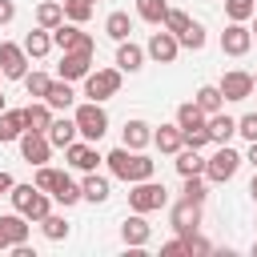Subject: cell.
<instances>
[{
    "label": "cell",
    "mask_w": 257,
    "mask_h": 257,
    "mask_svg": "<svg viewBox=\"0 0 257 257\" xmlns=\"http://www.w3.org/2000/svg\"><path fill=\"white\" fill-rule=\"evenodd\" d=\"M104 161H108V173H112V177H120V181H128V185L149 181V177L157 173V161H149L141 149H124V145H120V149H112Z\"/></svg>",
    "instance_id": "1"
},
{
    "label": "cell",
    "mask_w": 257,
    "mask_h": 257,
    "mask_svg": "<svg viewBox=\"0 0 257 257\" xmlns=\"http://www.w3.org/2000/svg\"><path fill=\"white\" fill-rule=\"evenodd\" d=\"M165 205H169V189L157 185L153 177H149V181H137V185L128 189V209H133V213H157V209H165Z\"/></svg>",
    "instance_id": "2"
},
{
    "label": "cell",
    "mask_w": 257,
    "mask_h": 257,
    "mask_svg": "<svg viewBox=\"0 0 257 257\" xmlns=\"http://www.w3.org/2000/svg\"><path fill=\"white\" fill-rule=\"evenodd\" d=\"M76 128H80V137L84 141H100L104 133H108V112L100 108V100H88V104H76Z\"/></svg>",
    "instance_id": "3"
},
{
    "label": "cell",
    "mask_w": 257,
    "mask_h": 257,
    "mask_svg": "<svg viewBox=\"0 0 257 257\" xmlns=\"http://www.w3.org/2000/svg\"><path fill=\"white\" fill-rule=\"evenodd\" d=\"M241 161H245V157H241L237 149H229V145H221V149H217V153H213V157L205 161V177H209L213 185H225V181H233V177H237V169H241Z\"/></svg>",
    "instance_id": "4"
},
{
    "label": "cell",
    "mask_w": 257,
    "mask_h": 257,
    "mask_svg": "<svg viewBox=\"0 0 257 257\" xmlns=\"http://www.w3.org/2000/svg\"><path fill=\"white\" fill-rule=\"evenodd\" d=\"M120 92V68H96L84 76V96L88 100H108Z\"/></svg>",
    "instance_id": "5"
},
{
    "label": "cell",
    "mask_w": 257,
    "mask_h": 257,
    "mask_svg": "<svg viewBox=\"0 0 257 257\" xmlns=\"http://www.w3.org/2000/svg\"><path fill=\"white\" fill-rule=\"evenodd\" d=\"M52 44L60 48V52H92L96 44H92V36L88 32H80V24H56L52 28Z\"/></svg>",
    "instance_id": "6"
},
{
    "label": "cell",
    "mask_w": 257,
    "mask_h": 257,
    "mask_svg": "<svg viewBox=\"0 0 257 257\" xmlns=\"http://www.w3.org/2000/svg\"><path fill=\"white\" fill-rule=\"evenodd\" d=\"M169 225H173L181 237L197 233V225H201V201H189V197H181V201L169 209Z\"/></svg>",
    "instance_id": "7"
},
{
    "label": "cell",
    "mask_w": 257,
    "mask_h": 257,
    "mask_svg": "<svg viewBox=\"0 0 257 257\" xmlns=\"http://www.w3.org/2000/svg\"><path fill=\"white\" fill-rule=\"evenodd\" d=\"M28 52H24V44H0V72L8 76V80H24L28 76Z\"/></svg>",
    "instance_id": "8"
},
{
    "label": "cell",
    "mask_w": 257,
    "mask_h": 257,
    "mask_svg": "<svg viewBox=\"0 0 257 257\" xmlns=\"http://www.w3.org/2000/svg\"><path fill=\"white\" fill-rule=\"evenodd\" d=\"M253 48V28H245L241 20H229V28L221 32V52L225 56H245Z\"/></svg>",
    "instance_id": "9"
},
{
    "label": "cell",
    "mask_w": 257,
    "mask_h": 257,
    "mask_svg": "<svg viewBox=\"0 0 257 257\" xmlns=\"http://www.w3.org/2000/svg\"><path fill=\"white\" fill-rule=\"evenodd\" d=\"M20 157H24L28 165H44V161L52 157V141H48V133L28 128V133L20 137Z\"/></svg>",
    "instance_id": "10"
},
{
    "label": "cell",
    "mask_w": 257,
    "mask_h": 257,
    "mask_svg": "<svg viewBox=\"0 0 257 257\" xmlns=\"http://www.w3.org/2000/svg\"><path fill=\"white\" fill-rule=\"evenodd\" d=\"M177 52H181V40H177L169 28L149 36V56H153L157 64H173V60H177Z\"/></svg>",
    "instance_id": "11"
},
{
    "label": "cell",
    "mask_w": 257,
    "mask_h": 257,
    "mask_svg": "<svg viewBox=\"0 0 257 257\" xmlns=\"http://www.w3.org/2000/svg\"><path fill=\"white\" fill-rule=\"evenodd\" d=\"M56 72H60V80H84L92 72V52H64Z\"/></svg>",
    "instance_id": "12"
},
{
    "label": "cell",
    "mask_w": 257,
    "mask_h": 257,
    "mask_svg": "<svg viewBox=\"0 0 257 257\" xmlns=\"http://www.w3.org/2000/svg\"><path fill=\"white\" fill-rule=\"evenodd\" d=\"M221 96L225 100H245V96H253V76L249 72H241V68H233V72H225L221 76Z\"/></svg>",
    "instance_id": "13"
},
{
    "label": "cell",
    "mask_w": 257,
    "mask_h": 257,
    "mask_svg": "<svg viewBox=\"0 0 257 257\" xmlns=\"http://www.w3.org/2000/svg\"><path fill=\"white\" fill-rule=\"evenodd\" d=\"M64 161H68L72 169H80V173H92V169H96L104 157H100V153H96L88 141H72V145L64 149Z\"/></svg>",
    "instance_id": "14"
},
{
    "label": "cell",
    "mask_w": 257,
    "mask_h": 257,
    "mask_svg": "<svg viewBox=\"0 0 257 257\" xmlns=\"http://www.w3.org/2000/svg\"><path fill=\"white\" fill-rule=\"evenodd\" d=\"M149 237H153V225L145 221V213H133V217L120 225V241H124L128 249H141V245H149Z\"/></svg>",
    "instance_id": "15"
},
{
    "label": "cell",
    "mask_w": 257,
    "mask_h": 257,
    "mask_svg": "<svg viewBox=\"0 0 257 257\" xmlns=\"http://www.w3.org/2000/svg\"><path fill=\"white\" fill-rule=\"evenodd\" d=\"M76 137H80L76 116H52V124H48V141H52V149H68Z\"/></svg>",
    "instance_id": "16"
},
{
    "label": "cell",
    "mask_w": 257,
    "mask_h": 257,
    "mask_svg": "<svg viewBox=\"0 0 257 257\" xmlns=\"http://www.w3.org/2000/svg\"><path fill=\"white\" fill-rule=\"evenodd\" d=\"M153 145L161 149V153H181L185 149V133H181V124H161V128H153Z\"/></svg>",
    "instance_id": "17"
},
{
    "label": "cell",
    "mask_w": 257,
    "mask_h": 257,
    "mask_svg": "<svg viewBox=\"0 0 257 257\" xmlns=\"http://www.w3.org/2000/svg\"><path fill=\"white\" fill-rule=\"evenodd\" d=\"M28 133V124H24V108H4L0 112V141L8 145V141H20Z\"/></svg>",
    "instance_id": "18"
},
{
    "label": "cell",
    "mask_w": 257,
    "mask_h": 257,
    "mask_svg": "<svg viewBox=\"0 0 257 257\" xmlns=\"http://www.w3.org/2000/svg\"><path fill=\"white\" fill-rule=\"evenodd\" d=\"M141 64H145V48L133 44V40H120L116 44V68L120 72H141Z\"/></svg>",
    "instance_id": "19"
},
{
    "label": "cell",
    "mask_w": 257,
    "mask_h": 257,
    "mask_svg": "<svg viewBox=\"0 0 257 257\" xmlns=\"http://www.w3.org/2000/svg\"><path fill=\"white\" fill-rule=\"evenodd\" d=\"M52 201H56V205H64V209H72L76 201H84V193H80V185H76V181H68V173H60V181L52 185Z\"/></svg>",
    "instance_id": "20"
},
{
    "label": "cell",
    "mask_w": 257,
    "mask_h": 257,
    "mask_svg": "<svg viewBox=\"0 0 257 257\" xmlns=\"http://www.w3.org/2000/svg\"><path fill=\"white\" fill-rule=\"evenodd\" d=\"M52 48H56V44H52V28H36V32H28V36H24V52H28V56H36V60H40V56H48Z\"/></svg>",
    "instance_id": "21"
},
{
    "label": "cell",
    "mask_w": 257,
    "mask_h": 257,
    "mask_svg": "<svg viewBox=\"0 0 257 257\" xmlns=\"http://www.w3.org/2000/svg\"><path fill=\"white\" fill-rule=\"evenodd\" d=\"M24 124L36 128V133H48V124H52V108H48V100H32V104L24 108Z\"/></svg>",
    "instance_id": "22"
},
{
    "label": "cell",
    "mask_w": 257,
    "mask_h": 257,
    "mask_svg": "<svg viewBox=\"0 0 257 257\" xmlns=\"http://www.w3.org/2000/svg\"><path fill=\"white\" fill-rule=\"evenodd\" d=\"M177 124H181V133H193V128H205L209 116L197 108V100H185V104L177 108Z\"/></svg>",
    "instance_id": "23"
},
{
    "label": "cell",
    "mask_w": 257,
    "mask_h": 257,
    "mask_svg": "<svg viewBox=\"0 0 257 257\" xmlns=\"http://www.w3.org/2000/svg\"><path fill=\"white\" fill-rule=\"evenodd\" d=\"M145 145H153V124L124 120V149H145Z\"/></svg>",
    "instance_id": "24"
},
{
    "label": "cell",
    "mask_w": 257,
    "mask_h": 257,
    "mask_svg": "<svg viewBox=\"0 0 257 257\" xmlns=\"http://www.w3.org/2000/svg\"><path fill=\"white\" fill-rule=\"evenodd\" d=\"M177 173H181V177H197V173L205 177V157H201V149H189V145H185V149L177 153Z\"/></svg>",
    "instance_id": "25"
},
{
    "label": "cell",
    "mask_w": 257,
    "mask_h": 257,
    "mask_svg": "<svg viewBox=\"0 0 257 257\" xmlns=\"http://www.w3.org/2000/svg\"><path fill=\"white\" fill-rule=\"evenodd\" d=\"M44 100H48V108H68V104L76 100L72 80H52V84H48V92H44Z\"/></svg>",
    "instance_id": "26"
},
{
    "label": "cell",
    "mask_w": 257,
    "mask_h": 257,
    "mask_svg": "<svg viewBox=\"0 0 257 257\" xmlns=\"http://www.w3.org/2000/svg\"><path fill=\"white\" fill-rule=\"evenodd\" d=\"M197 108H201L205 116L221 112V108H225V96H221V88H217V84H201V88H197Z\"/></svg>",
    "instance_id": "27"
},
{
    "label": "cell",
    "mask_w": 257,
    "mask_h": 257,
    "mask_svg": "<svg viewBox=\"0 0 257 257\" xmlns=\"http://www.w3.org/2000/svg\"><path fill=\"white\" fill-rule=\"evenodd\" d=\"M80 193H84V201H92V205L108 201V177H96V169H92V173H84V185H80Z\"/></svg>",
    "instance_id": "28"
},
{
    "label": "cell",
    "mask_w": 257,
    "mask_h": 257,
    "mask_svg": "<svg viewBox=\"0 0 257 257\" xmlns=\"http://www.w3.org/2000/svg\"><path fill=\"white\" fill-rule=\"evenodd\" d=\"M233 133H237V120H233V116H225V112H213V116H209V137H213L217 145H229Z\"/></svg>",
    "instance_id": "29"
},
{
    "label": "cell",
    "mask_w": 257,
    "mask_h": 257,
    "mask_svg": "<svg viewBox=\"0 0 257 257\" xmlns=\"http://www.w3.org/2000/svg\"><path fill=\"white\" fill-rule=\"evenodd\" d=\"M0 229L12 237V245H24V241H28V217H24V213H8V217H0Z\"/></svg>",
    "instance_id": "30"
},
{
    "label": "cell",
    "mask_w": 257,
    "mask_h": 257,
    "mask_svg": "<svg viewBox=\"0 0 257 257\" xmlns=\"http://www.w3.org/2000/svg\"><path fill=\"white\" fill-rule=\"evenodd\" d=\"M36 24H40V28H56V24H64V4H60V0H44V4L36 8Z\"/></svg>",
    "instance_id": "31"
},
{
    "label": "cell",
    "mask_w": 257,
    "mask_h": 257,
    "mask_svg": "<svg viewBox=\"0 0 257 257\" xmlns=\"http://www.w3.org/2000/svg\"><path fill=\"white\" fill-rule=\"evenodd\" d=\"M104 32L120 44V40H128V32H133V20H128V12H108V20H104Z\"/></svg>",
    "instance_id": "32"
},
{
    "label": "cell",
    "mask_w": 257,
    "mask_h": 257,
    "mask_svg": "<svg viewBox=\"0 0 257 257\" xmlns=\"http://www.w3.org/2000/svg\"><path fill=\"white\" fill-rule=\"evenodd\" d=\"M165 12H169V0H137V16L149 24H165Z\"/></svg>",
    "instance_id": "33"
},
{
    "label": "cell",
    "mask_w": 257,
    "mask_h": 257,
    "mask_svg": "<svg viewBox=\"0 0 257 257\" xmlns=\"http://www.w3.org/2000/svg\"><path fill=\"white\" fill-rule=\"evenodd\" d=\"M48 213H52V193H44V189H40V193H36V197H32V205H28V209H24V217H28V221H36V225H40V221H44V217H48Z\"/></svg>",
    "instance_id": "34"
},
{
    "label": "cell",
    "mask_w": 257,
    "mask_h": 257,
    "mask_svg": "<svg viewBox=\"0 0 257 257\" xmlns=\"http://www.w3.org/2000/svg\"><path fill=\"white\" fill-rule=\"evenodd\" d=\"M40 229H44L48 241H64V237H68V221H64L60 213H48V217L40 221Z\"/></svg>",
    "instance_id": "35"
},
{
    "label": "cell",
    "mask_w": 257,
    "mask_h": 257,
    "mask_svg": "<svg viewBox=\"0 0 257 257\" xmlns=\"http://www.w3.org/2000/svg\"><path fill=\"white\" fill-rule=\"evenodd\" d=\"M225 16L245 24L249 16H257V0H225Z\"/></svg>",
    "instance_id": "36"
},
{
    "label": "cell",
    "mask_w": 257,
    "mask_h": 257,
    "mask_svg": "<svg viewBox=\"0 0 257 257\" xmlns=\"http://www.w3.org/2000/svg\"><path fill=\"white\" fill-rule=\"evenodd\" d=\"M64 4V16L72 20V24H84L88 16H92V0H60Z\"/></svg>",
    "instance_id": "37"
},
{
    "label": "cell",
    "mask_w": 257,
    "mask_h": 257,
    "mask_svg": "<svg viewBox=\"0 0 257 257\" xmlns=\"http://www.w3.org/2000/svg\"><path fill=\"white\" fill-rule=\"evenodd\" d=\"M189 24H193V16H189L185 8H169V12H165V28H169L173 36H181Z\"/></svg>",
    "instance_id": "38"
},
{
    "label": "cell",
    "mask_w": 257,
    "mask_h": 257,
    "mask_svg": "<svg viewBox=\"0 0 257 257\" xmlns=\"http://www.w3.org/2000/svg\"><path fill=\"white\" fill-rule=\"evenodd\" d=\"M177 40H181V48H193V52H201V48H205V28L193 20V24H189V28H185Z\"/></svg>",
    "instance_id": "39"
},
{
    "label": "cell",
    "mask_w": 257,
    "mask_h": 257,
    "mask_svg": "<svg viewBox=\"0 0 257 257\" xmlns=\"http://www.w3.org/2000/svg\"><path fill=\"white\" fill-rule=\"evenodd\" d=\"M48 84H52V76H48V72H28V76H24V88H28V96H36V100H44Z\"/></svg>",
    "instance_id": "40"
},
{
    "label": "cell",
    "mask_w": 257,
    "mask_h": 257,
    "mask_svg": "<svg viewBox=\"0 0 257 257\" xmlns=\"http://www.w3.org/2000/svg\"><path fill=\"white\" fill-rule=\"evenodd\" d=\"M60 181V169H48V165H36V177H32V185L36 189H44V193H52V185Z\"/></svg>",
    "instance_id": "41"
},
{
    "label": "cell",
    "mask_w": 257,
    "mask_h": 257,
    "mask_svg": "<svg viewBox=\"0 0 257 257\" xmlns=\"http://www.w3.org/2000/svg\"><path fill=\"white\" fill-rule=\"evenodd\" d=\"M185 197L205 205V197H209V193H205V181H201V173H197V177H185Z\"/></svg>",
    "instance_id": "42"
},
{
    "label": "cell",
    "mask_w": 257,
    "mask_h": 257,
    "mask_svg": "<svg viewBox=\"0 0 257 257\" xmlns=\"http://www.w3.org/2000/svg\"><path fill=\"white\" fill-rule=\"evenodd\" d=\"M237 133H241L245 141H257V112H245V116L237 120Z\"/></svg>",
    "instance_id": "43"
},
{
    "label": "cell",
    "mask_w": 257,
    "mask_h": 257,
    "mask_svg": "<svg viewBox=\"0 0 257 257\" xmlns=\"http://www.w3.org/2000/svg\"><path fill=\"white\" fill-rule=\"evenodd\" d=\"M209 141H213V137H209V124H205V128H193V133H185V145H189V149H205Z\"/></svg>",
    "instance_id": "44"
},
{
    "label": "cell",
    "mask_w": 257,
    "mask_h": 257,
    "mask_svg": "<svg viewBox=\"0 0 257 257\" xmlns=\"http://www.w3.org/2000/svg\"><path fill=\"white\" fill-rule=\"evenodd\" d=\"M185 249H189V257H193V253H209L213 245H209L205 237H197V233H189V237H185Z\"/></svg>",
    "instance_id": "45"
},
{
    "label": "cell",
    "mask_w": 257,
    "mask_h": 257,
    "mask_svg": "<svg viewBox=\"0 0 257 257\" xmlns=\"http://www.w3.org/2000/svg\"><path fill=\"white\" fill-rule=\"evenodd\" d=\"M161 253H165V257H177V253H189V249H185V237L177 233V241H165V245H161Z\"/></svg>",
    "instance_id": "46"
},
{
    "label": "cell",
    "mask_w": 257,
    "mask_h": 257,
    "mask_svg": "<svg viewBox=\"0 0 257 257\" xmlns=\"http://www.w3.org/2000/svg\"><path fill=\"white\" fill-rule=\"evenodd\" d=\"M12 16H16V4L12 0H0V24H12Z\"/></svg>",
    "instance_id": "47"
},
{
    "label": "cell",
    "mask_w": 257,
    "mask_h": 257,
    "mask_svg": "<svg viewBox=\"0 0 257 257\" xmlns=\"http://www.w3.org/2000/svg\"><path fill=\"white\" fill-rule=\"evenodd\" d=\"M12 185H16V181H12V173H4V169H0V197H8V193H12Z\"/></svg>",
    "instance_id": "48"
},
{
    "label": "cell",
    "mask_w": 257,
    "mask_h": 257,
    "mask_svg": "<svg viewBox=\"0 0 257 257\" xmlns=\"http://www.w3.org/2000/svg\"><path fill=\"white\" fill-rule=\"evenodd\" d=\"M245 161H249V165L257 169V141H249V157H245Z\"/></svg>",
    "instance_id": "49"
},
{
    "label": "cell",
    "mask_w": 257,
    "mask_h": 257,
    "mask_svg": "<svg viewBox=\"0 0 257 257\" xmlns=\"http://www.w3.org/2000/svg\"><path fill=\"white\" fill-rule=\"evenodd\" d=\"M0 249H12V237H8L4 229H0Z\"/></svg>",
    "instance_id": "50"
},
{
    "label": "cell",
    "mask_w": 257,
    "mask_h": 257,
    "mask_svg": "<svg viewBox=\"0 0 257 257\" xmlns=\"http://www.w3.org/2000/svg\"><path fill=\"white\" fill-rule=\"evenodd\" d=\"M249 197L257 201V173H253V181H249Z\"/></svg>",
    "instance_id": "51"
},
{
    "label": "cell",
    "mask_w": 257,
    "mask_h": 257,
    "mask_svg": "<svg viewBox=\"0 0 257 257\" xmlns=\"http://www.w3.org/2000/svg\"><path fill=\"white\" fill-rule=\"evenodd\" d=\"M0 112H4V92H0Z\"/></svg>",
    "instance_id": "52"
},
{
    "label": "cell",
    "mask_w": 257,
    "mask_h": 257,
    "mask_svg": "<svg viewBox=\"0 0 257 257\" xmlns=\"http://www.w3.org/2000/svg\"><path fill=\"white\" fill-rule=\"evenodd\" d=\"M253 253H257V241H253Z\"/></svg>",
    "instance_id": "53"
},
{
    "label": "cell",
    "mask_w": 257,
    "mask_h": 257,
    "mask_svg": "<svg viewBox=\"0 0 257 257\" xmlns=\"http://www.w3.org/2000/svg\"><path fill=\"white\" fill-rule=\"evenodd\" d=\"M253 88H257V76H253Z\"/></svg>",
    "instance_id": "54"
},
{
    "label": "cell",
    "mask_w": 257,
    "mask_h": 257,
    "mask_svg": "<svg viewBox=\"0 0 257 257\" xmlns=\"http://www.w3.org/2000/svg\"><path fill=\"white\" fill-rule=\"evenodd\" d=\"M253 32H257V24H253Z\"/></svg>",
    "instance_id": "55"
}]
</instances>
